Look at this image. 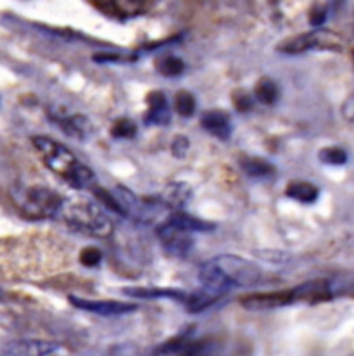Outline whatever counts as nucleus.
Here are the masks:
<instances>
[{"label":"nucleus","instance_id":"obj_29","mask_svg":"<svg viewBox=\"0 0 354 356\" xmlns=\"http://www.w3.org/2000/svg\"><path fill=\"white\" fill-rule=\"evenodd\" d=\"M102 261V251L99 248H94V245H88L83 251L80 252V263L87 268H94L99 263Z\"/></svg>","mask_w":354,"mask_h":356},{"label":"nucleus","instance_id":"obj_14","mask_svg":"<svg viewBox=\"0 0 354 356\" xmlns=\"http://www.w3.org/2000/svg\"><path fill=\"white\" fill-rule=\"evenodd\" d=\"M190 194H192V192H190L189 185L183 184V181H178V184L168 185V187H166L161 194L155 195V197L159 199V202H161L165 208L178 211V209H182L183 206L189 202Z\"/></svg>","mask_w":354,"mask_h":356},{"label":"nucleus","instance_id":"obj_30","mask_svg":"<svg viewBox=\"0 0 354 356\" xmlns=\"http://www.w3.org/2000/svg\"><path fill=\"white\" fill-rule=\"evenodd\" d=\"M232 97H233V106H235V109L239 113H247L253 109V106H254L253 97H251L249 94H246L244 90L233 92Z\"/></svg>","mask_w":354,"mask_h":356},{"label":"nucleus","instance_id":"obj_2","mask_svg":"<svg viewBox=\"0 0 354 356\" xmlns=\"http://www.w3.org/2000/svg\"><path fill=\"white\" fill-rule=\"evenodd\" d=\"M59 213L71 229L87 234L90 237L106 238L115 230L111 218L106 215L101 206L94 204V202H65Z\"/></svg>","mask_w":354,"mask_h":356},{"label":"nucleus","instance_id":"obj_13","mask_svg":"<svg viewBox=\"0 0 354 356\" xmlns=\"http://www.w3.org/2000/svg\"><path fill=\"white\" fill-rule=\"evenodd\" d=\"M294 302H310V305H314V302L327 301V299L332 298L330 287L325 280H313V282H306L299 287H294Z\"/></svg>","mask_w":354,"mask_h":356},{"label":"nucleus","instance_id":"obj_28","mask_svg":"<svg viewBox=\"0 0 354 356\" xmlns=\"http://www.w3.org/2000/svg\"><path fill=\"white\" fill-rule=\"evenodd\" d=\"M92 192H94L95 197L99 199V202H102V206H104L106 209H109V211L116 213V215H121V208H119L118 201H116V199H115L112 192L106 191V188L99 187V185H95V187L92 188Z\"/></svg>","mask_w":354,"mask_h":356},{"label":"nucleus","instance_id":"obj_24","mask_svg":"<svg viewBox=\"0 0 354 356\" xmlns=\"http://www.w3.org/2000/svg\"><path fill=\"white\" fill-rule=\"evenodd\" d=\"M154 66L155 70H158V73H161L162 76H168V78L178 76V74H182L183 70H185L183 60L178 58H173V56H165V58L155 59Z\"/></svg>","mask_w":354,"mask_h":356},{"label":"nucleus","instance_id":"obj_32","mask_svg":"<svg viewBox=\"0 0 354 356\" xmlns=\"http://www.w3.org/2000/svg\"><path fill=\"white\" fill-rule=\"evenodd\" d=\"M353 63H354V52H353Z\"/></svg>","mask_w":354,"mask_h":356},{"label":"nucleus","instance_id":"obj_3","mask_svg":"<svg viewBox=\"0 0 354 356\" xmlns=\"http://www.w3.org/2000/svg\"><path fill=\"white\" fill-rule=\"evenodd\" d=\"M16 201L19 202L21 211L26 216L35 220L52 218L59 213V209L65 204V199L52 188L44 185H33L26 187L17 194Z\"/></svg>","mask_w":354,"mask_h":356},{"label":"nucleus","instance_id":"obj_25","mask_svg":"<svg viewBox=\"0 0 354 356\" xmlns=\"http://www.w3.org/2000/svg\"><path fill=\"white\" fill-rule=\"evenodd\" d=\"M175 109L183 118L192 116L196 113V99H194V95L187 90H180L175 95Z\"/></svg>","mask_w":354,"mask_h":356},{"label":"nucleus","instance_id":"obj_10","mask_svg":"<svg viewBox=\"0 0 354 356\" xmlns=\"http://www.w3.org/2000/svg\"><path fill=\"white\" fill-rule=\"evenodd\" d=\"M294 294L292 289L289 291H275V293H256L249 296L240 298V305L246 309L260 312V309H275L282 306L292 305Z\"/></svg>","mask_w":354,"mask_h":356},{"label":"nucleus","instance_id":"obj_11","mask_svg":"<svg viewBox=\"0 0 354 356\" xmlns=\"http://www.w3.org/2000/svg\"><path fill=\"white\" fill-rule=\"evenodd\" d=\"M61 350L58 343L40 339H19L12 341L6 346L10 356H51Z\"/></svg>","mask_w":354,"mask_h":356},{"label":"nucleus","instance_id":"obj_6","mask_svg":"<svg viewBox=\"0 0 354 356\" xmlns=\"http://www.w3.org/2000/svg\"><path fill=\"white\" fill-rule=\"evenodd\" d=\"M158 237L161 244L165 245L166 251L173 256H185L194 245L192 232L175 225L169 220H166L165 223L159 225Z\"/></svg>","mask_w":354,"mask_h":356},{"label":"nucleus","instance_id":"obj_9","mask_svg":"<svg viewBox=\"0 0 354 356\" xmlns=\"http://www.w3.org/2000/svg\"><path fill=\"white\" fill-rule=\"evenodd\" d=\"M206 350V343L199 339H192L190 336H176L166 343L159 344L152 356H201Z\"/></svg>","mask_w":354,"mask_h":356},{"label":"nucleus","instance_id":"obj_31","mask_svg":"<svg viewBox=\"0 0 354 356\" xmlns=\"http://www.w3.org/2000/svg\"><path fill=\"white\" fill-rule=\"evenodd\" d=\"M171 151L176 158H185L187 151H189V140H187V137H183V135L175 137V140H173V145H171Z\"/></svg>","mask_w":354,"mask_h":356},{"label":"nucleus","instance_id":"obj_22","mask_svg":"<svg viewBox=\"0 0 354 356\" xmlns=\"http://www.w3.org/2000/svg\"><path fill=\"white\" fill-rule=\"evenodd\" d=\"M169 222L175 223V225L182 227V229L189 230V232H210V230L214 229V225L212 223H208L204 222V220H199L196 218V216H190L187 215V213L183 211H173L171 215H169Z\"/></svg>","mask_w":354,"mask_h":356},{"label":"nucleus","instance_id":"obj_23","mask_svg":"<svg viewBox=\"0 0 354 356\" xmlns=\"http://www.w3.org/2000/svg\"><path fill=\"white\" fill-rule=\"evenodd\" d=\"M278 95H280V92H278L277 83L270 78H261L256 83V97L261 104H275L278 101Z\"/></svg>","mask_w":354,"mask_h":356},{"label":"nucleus","instance_id":"obj_18","mask_svg":"<svg viewBox=\"0 0 354 356\" xmlns=\"http://www.w3.org/2000/svg\"><path fill=\"white\" fill-rule=\"evenodd\" d=\"M54 121L62 128V131L71 135V137H76V138H85L87 137L88 131L92 130L90 123H88L87 118L80 115H74V116H66V115H59L54 116Z\"/></svg>","mask_w":354,"mask_h":356},{"label":"nucleus","instance_id":"obj_19","mask_svg":"<svg viewBox=\"0 0 354 356\" xmlns=\"http://www.w3.org/2000/svg\"><path fill=\"white\" fill-rule=\"evenodd\" d=\"M239 165L246 175L253 178H268L275 175V166L271 163H268L267 159L246 156V158H240Z\"/></svg>","mask_w":354,"mask_h":356},{"label":"nucleus","instance_id":"obj_17","mask_svg":"<svg viewBox=\"0 0 354 356\" xmlns=\"http://www.w3.org/2000/svg\"><path fill=\"white\" fill-rule=\"evenodd\" d=\"M123 293L128 294V296L133 298H142V299H159V298H166V299H173V301L178 302H185L187 293L185 291H178V289H161V287H125Z\"/></svg>","mask_w":354,"mask_h":356},{"label":"nucleus","instance_id":"obj_21","mask_svg":"<svg viewBox=\"0 0 354 356\" xmlns=\"http://www.w3.org/2000/svg\"><path fill=\"white\" fill-rule=\"evenodd\" d=\"M318 191L317 185H313L311 181H304V180H296V181H290L285 188V195H289L290 199L294 201H299V202H314L317 201Z\"/></svg>","mask_w":354,"mask_h":356},{"label":"nucleus","instance_id":"obj_1","mask_svg":"<svg viewBox=\"0 0 354 356\" xmlns=\"http://www.w3.org/2000/svg\"><path fill=\"white\" fill-rule=\"evenodd\" d=\"M31 140H33L37 151L42 154V159L47 165V168L65 178L71 187L83 191V188H94L97 185L92 170L85 166L83 163L78 161L76 156L61 142L44 137V135L33 137Z\"/></svg>","mask_w":354,"mask_h":356},{"label":"nucleus","instance_id":"obj_26","mask_svg":"<svg viewBox=\"0 0 354 356\" xmlns=\"http://www.w3.org/2000/svg\"><path fill=\"white\" fill-rule=\"evenodd\" d=\"M318 158L321 163L332 166H341L348 161V154H346L344 149L341 147H325L318 152Z\"/></svg>","mask_w":354,"mask_h":356},{"label":"nucleus","instance_id":"obj_7","mask_svg":"<svg viewBox=\"0 0 354 356\" xmlns=\"http://www.w3.org/2000/svg\"><path fill=\"white\" fill-rule=\"evenodd\" d=\"M69 302L76 308L85 309V312L97 313L102 316H118L126 315V313L135 312L139 306L133 302H123L115 301V299H85V298H69Z\"/></svg>","mask_w":354,"mask_h":356},{"label":"nucleus","instance_id":"obj_12","mask_svg":"<svg viewBox=\"0 0 354 356\" xmlns=\"http://www.w3.org/2000/svg\"><path fill=\"white\" fill-rule=\"evenodd\" d=\"M199 280L203 284L204 289L212 291V293L223 296L225 293H228L232 289L228 280L225 279V275L221 273V270L218 268V265L214 263V259L204 263L199 270Z\"/></svg>","mask_w":354,"mask_h":356},{"label":"nucleus","instance_id":"obj_8","mask_svg":"<svg viewBox=\"0 0 354 356\" xmlns=\"http://www.w3.org/2000/svg\"><path fill=\"white\" fill-rule=\"evenodd\" d=\"M94 6L106 16L115 19H130L144 14L149 7V0H92Z\"/></svg>","mask_w":354,"mask_h":356},{"label":"nucleus","instance_id":"obj_33","mask_svg":"<svg viewBox=\"0 0 354 356\" xmlns=\"http://www.w3.org/2000/svg\"><path fill=\"white\" fill-rule=\"evenodd\" d=\"M0 299H2V293H0Z\"/></svg>","mask_w":354,"mask_h":356},{"label":"nucleus","instance_id":"obj_16","mask_svg":"<svg viewBox=\"0 0 354 356\" xmlns=\"http://www.w3.org/2000/svg\"><path fill=\"white\" fill-rule=\"evenodd\" d=\"M201 124L206 131H210L212 137L219 140H226L232 134V123H230L228 115L223 111H208L201 120Z\"/></svg>","mask_w":354,"mask_h":356},{"label":"nucleus","instance_id":"obj_20","mask_svg":"<svg viewBox=\"0 0 354 356\" xmlns=\"http://www.w3.org/2000/svg\"><path fill=\"white\" fill-rule=\"evenodd\" d=\"M218 298H221L219 294L212 293V291H208L204 289V287H201V289L194 291V293H187V298H185V308L189 313H199L203 312V309L210 308L211 305H214L216 301H218Z\"/></svg>","mask_w":354,"mask_h":356},{"label":"nucleus","instance_id":"obj_5","mask_svg":"<svg viewBox=\"0 0 354 356\" xmlns=\"http://www.w3.org/2000/svg\"><path fill=\"white\" fill-rule=\"evenodd\" d=\"M212 259L232 287H251L261 279L260 266L249 259L233 254H221Z\"/></svg>","mask_w":354,"mask_h":356},{"label":"nucleus","instance_id":"obj_27","mask_svg":"<svg viewBox=\"0 0 354 356\" xmlns=\"http://www.w3.org/2000/svg\"><path fill=\"white\" fill-rule=\"evenodd\" d=\"M111 135L115 138H132L137 135V124L132 120L121 118L116 121L111 128Z\"/></svg>","mask_w":354,"mask_h":356},{"label":"nucleus","instance_id":"obj_4","mask_svg":"<svg viewBox=\"0 0 354 356\" xmlns=\"http://www.w3.org/2000/svg\"><path fill=\"white\" fill-rule=\"evenodd\" d=\"M342 40L335 33L327 30L307 31V33L296 35L278 45V52L283 54H303L307 51H341Z\"/></svg>","mask_w":354,"mask_h":356},{"label":"nucleus","instance_id":"obj_15","mask_svg":"<svg viewBox=\"0 0 354 356\" xmlns=\"http://www.w3.org/2000/svg\"><path fill=\"white\" fill-rule=\"evenodd\" d=\"M149 111L145 115V123L147 124H168L169 118V108L166 102V95L162 92L154 90L147 95Z\"/></svg>","mask_w":354,"mask_h":356}]
</instances>
